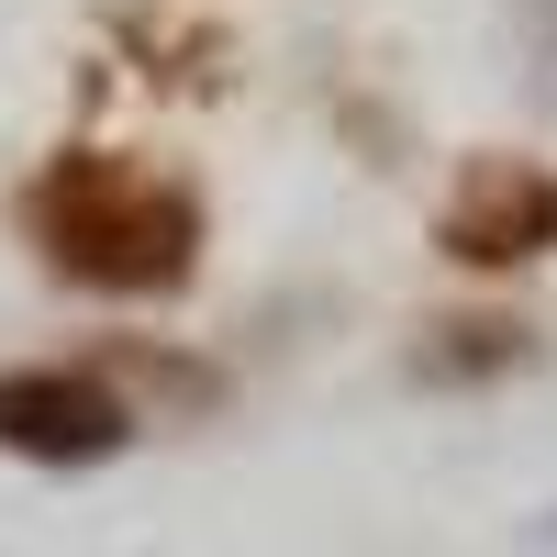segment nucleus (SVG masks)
I'll use <instances>...</instances> for the list:
<instances>
[{"label": "nucleus", "mask_w": 557, "mask_h": 557, "mask_svg": "<svg viewBox=\"0 0 557 557\" xmlns=\"http://www.w3.org/2000/svg\"><path fill=\"white\" fill-rule=\"evenodd\" d=\"M23 235L45 246V268L112 301H157L201 268V190L168 178L146 157L112 146H67L23 178Z\"/></svg>", "instance_id": "f257e3e1"}, {"label": "nucleus", "mask_w": 557, "mask_h": 557, "mask_svg": "<svg viewBox=\"0 0 557 557\" xmlns=\"http://www.w3.org/2000/svg\"><path fill=\"white\" fill-rule=\"evenodd\" d=\"M134 391H112V368H0V446L34 469H89V457L134 446Z\"/></svg>", "instance_id": "f03ea898"}, {"label": "nucleus", "mask_w": 557, "mask_h": 557, "mask_svg": "<svg viewBox=\"0 0 557 557\" xmlns=\"http://www.w3.org/2000/svg\"><path fill=\"white\" fill-rule=\"evenodd\" d=\"M435 246L457 268H535L557 246V168L546 157H480L435 212Z\"/></svg>", "instance_id": "7ed1b4c3"}, {"label": "nucleus", "mask_w": 557, "mask_h": 557, "mask_svg": "<svg viewBox=\"0 0 557 557\" xmlns=\"http://www.w3.org/2000/svg\"><path fill=\"white\" fill-rule=\"evenodd\" d=\"M524 12V45H535V67H557V0H513Z\"/></svg>", "instance_id": "20e7f679"}]
</instances>
